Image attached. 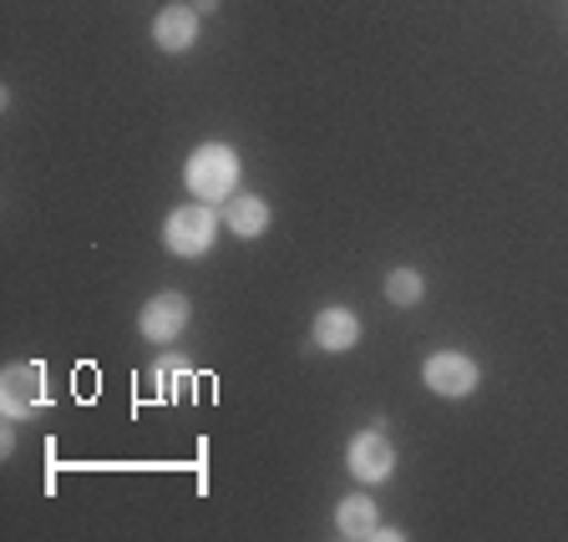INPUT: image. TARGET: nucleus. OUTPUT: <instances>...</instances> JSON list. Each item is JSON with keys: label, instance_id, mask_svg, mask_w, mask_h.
<instances>
[{"label": "nucleus", "instance_id": "13", "mask_svg": "<svg viewBox=\"0 0 568 542\" xmlns=\"http://www.w3.org/2000/svg\"><path fill=\"white\" fill-rule=\"evenodd\" d=\"M193 11H209L213 16V11H219V0H193Z\"/></svg>", "mask_w": 568, "mask_h": 542}, {"label": "nucleus", "instance_id": "11", "mask_svg": "<svg viewBox=\"0 0 568 542\" xmlns=\"http://www.w3.org/2000/svg\"><path fill=\"white\" fill-rule=\"evenodd\" d=\"M158 390H163L173 406H189L193 401V370H189V360H178V355L158 360Z\"/></svg>", "mask_w": 568, "mask_h": 542}, {"label": "nucleus", "instance_id": "10", "mask_svg": "<svg viewBox=\"0 0 568 542\" xmlns=\"http://www.w3.org/2000/svg\"><path fill=\"white\" fill-rule=\"evenodd\" d=\"M376 502L371 497H345L341 508H335V532L341 538H351V542H361V538H376Z\"/></svg>", "mask_w": 568, "mask_h": 542}, {"label": "nucleus", "instance_id": "12", "mask_svg": "<svg viewBox=\"0 0 568 542\" xmlns=\"http://www.w3.org/2000/svg\"><path fill=\"white\" fill-rule=\"evenodd\" d=\"M422 289H426V284H422V274H416V269H390L386 274V299H390V305H416V299H422Z\"/></svg>", "mask_w": 568, "mask_h": 542}, {"label": "nucleus", "instance_id": "2", "mask_svg": "<svg viewBox=\"0 0 568 542\" xmlns=\"http://www.w3.org/2000/svg\"><path fill=\"white\" fill-rule=\"evenodd\" d=\"M213 238H219V213H213V203H189V208L168 213L163 244L173 248L178 259H199V254H209Z\"/></svg>", "mask_w": 568, "mask_h": 542}, {"label": "nucleus", "instance_id": "6", "mask_svg": "<svg viewBox=\"0 0 568 542\" xmlns=\"http://www.w3.org/2000/svg\"><path fill=\"white\" fill-rule=\"evenodd\" d=\"M390 472H396V447L386 441V431H381V426L361 431V437L351 441V477L376 487V482H386Z\"/></svg>", "mask_w": 568, "mask_h": 542}, {"label": "nucleus", "instance_id": "3", "mask_svg": "<svg viewBox=\"0 0 568 542\" xmlns=\"http://www.w3.org/2000/svg\"><path fill=\"white\" fill-rule=\"evenodd\" d=\"M0 406H6V416H16V421L36 416L47 406V370L36 366V360L6 366V376H0Z\"/></svg>", "mask_w": 568, "mask_h": 542}, {"label": "nucleus", "instance_id": "1", "mask_svg": "<svg viewBox=\"0 0 568 542\" xmlns=\"http://www.w3.org/2000/svg\"><path fill=\"white\" fill-rule=\"evenodd\" d=\"M183 183L199 203H224L234 198V183H239V153L229 142H203L193 147L189 167H183Z\"/></svg>", "mask_w": 568, "mask_h": 542}, {"label": "nucleus", "instance_id": "9", "mask_svg": "<svg viewBox=\"0 0 568 542\" xmlns=\"http://www.w3.org/2000/svg\"><path fill=\"white\" fill-rule=\"evenodd\" d=\"M224 224L234 228L239 238H260L270 228V203L254 198V193H239V198L224 203Z\"/></svg>", "mask_w": 568, "mask_h": 542}, {"label": "nucleus", "instance_id": "4", "mask_svg": "<svg viewBox=\"0 0 568 542\" xmlns=\"http://www.w3.org/2000/svg\"><path fill=\"white\" fill-rule=\"evenodd\" d=\"M189 315H193L189 295H178V289H168V295H153V299H148V305H142V315H138V330H142V340L168 345V340H178V335H183V325H189Z\"/></svg>", "mask_w": 568, "mask_h": 542}, {"label": "nucleus", "instance_id": "7", "mask_svg": "<svg viewBox=\"0 0 568 542\" xmlns=\"http://www.w3.org/2000/svg\"><path fill=\"white\" fill-rule=\"evenodd\" d=\"M153 41H158V51H168V57L189 51L193 41H199V11H189V6H168V11H158Z\"/></svg>", "mask_w": 568, "mask_h": 542}, {"label": "nucleus", "instance_id": "8", "mask_svg": "<svg viewBox=\"0 0 568 542\" xmlns=\"http://www.w3.org/2000/svg\"><path fill=\"white\" fill-rule=\"evenodd\" d=\"M361 340V319L351 315V309L331 305L315 315V345L320 350H351V345Z\"/></svg>", "mask_w": 568, "mask_h": 542}, {"label": "nucleus", "instance_id": "5", "mask_svg": "<svg viewBox=\"0 0 568 542\" xmlns=\"http://www.w3.org/2000/svg\"><path fill=\"white\" fill-rule=\"evenodd\" d=\"M426 386L437 390V396H447V401H457V396H473L477 390V360L462 350H437L432 360L422 366Z\"/></svg>", "mask_w": 568, "mask_h": 542}]
</instances>
